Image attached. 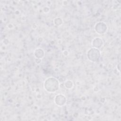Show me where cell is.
Listing matches in <instances>:
<instances>
[{
    "mask_svg": "<svg viewBox=\"0 0 121 121\" xmlns=\"http://www.w3.org/2000/svg\"><path fill=\"white\" fill-rule=\"evenodd\" d=\"M60 83L59 81L54 77L47 78L43 83L44 89L49 93H55L59 89Z\"/></svg>",
    "mask_w": 121,
    "mask_h": 121,
    "instance_id": "6da1fadb",
    "label": "cell"
},
{
    "mask_svg": "<svg viewBox=\"0 0 121 121\" xmlns=\"http://www.w3.org/2000/svg\"><path fill=\"white\" fill-rule=\"evenodd\" d=\"M86 55L88 60L94 62L98 61L101 57L100 51L95 47L89 49L86 52Z\"/></svg>",
    "mask_w": 121,
    "mask_h": 121,
    "instance_id": "7a4b0ae2",
    "label": "cell"
},
{
    "mask_svg": "<svg viewBox=\"0 0 121 121\" xmlns=\"http://www.w3.org/2000/svg\"><path fill=\"white\" fill-rule=\"evenodd\" d=\"M67 99L65 96L62 94H58L56 95L54 102V103L59 106H62L66 103Z\"/></svg>",
    "mask_w": 121,
    "mask_h": 121,
    "instance_id": "3957f363",
    "label": "cell"
},
{
    "mask_svg": "<svg viewBox=\"0 0 121 121\" xmlns=\"http://www.w3.org/2000/svg\"><path fill=\"white\" fill-rule=\"evenodd\" d=\"M101 27H100L99 22H98L95 24L94 27L95 32L99 35L105 33L107 30V26L104 22H101Z\"/></svg>",
    "mask_w": 121,
    "mask_h": 121,
    "instance_id": "277c9868",
    "label": "cell"
},
{
    "mask_svg": "<svg viewBox=\"0 0 121 121\" xmlns=\"http://www.w3.org/2000/svg\"><path fill=\"white\" fill-rule=\"evenodd\" d=\"M104 44V41L103 39L100 37H96L94 39L92 42V45L95 48L97 49L102 47Z\"/></svg>",
    "mask_w": 121,
    "mask_h": 121,
    "instance_id": "5b68a950",
    "label": "cell"
},
{
    "mask_svg": "<svg viewBox=\"0 0 121 121\" xmlns=\"http://www.w3.org/2000/svg\"><path fill=\"white\" fill-rule=\"evenodd\" d=\"M34 52H36V53H38V54H34L35 57L37 59H42L44 55V51L43 50V49L41 48H36L35 51Z\"/></svg>",
    "mask_w": 121,
    "mask_h": 121,
    "instance_id": "8992f818",
    "label": "cell"
},
{
    "mask_svg": "<svg viewBox=\"0 0 121 121\" xmlns=\"http://www.w3.org/2000/svg\"><path fill=\"white\" fill-rule=\"evenodd\" d=\"M64 86L67 89H71L74 86V83L71 80H66L64 83Z\"/></svg>",
    "mask_w": 121,
    "mask_h": 121,
    "instance_id": "52a82bcc",
    "label": "cell"
},
{
    "mask_svg": "<svg viewBox=\"0 0 121 121\" xmlns=\"http://www.w3.org/2000/svg\"><path fill=\"white\" fill-rule=\"evenodd\" d=\"M53 22H54V24L56 26H60L63 24V20L61 18L59 17H57L54 19Z\"/></svg>",
    "mask_w": 121,
    "mask_h": 121,
    "instance_id": "ba28073f",
    "label": "cell"
},
{
    "mask_svg": "<svg viewBox=\"0 0 121 121\" xmlns=\"http://www.w3.org/2000/svg\"><path fill=\"white\" fill-rule=\"evenodd\" d=\"M50 8L48 6H44L43 8V11L44 13H48L50 12Z\"/></svg>",
    "mask_w": 121,
    "mask_h": 121,
    "instance_id": "9c48e42d",
    "label": "cell"
},
{
    "mask_svg": "<svg viewBox=\"0 0 121 121\" xmlns=\"http://www.w3.org/2000/svg\"><path fill=\"white\" fill-rule=\"evenodd\" d=\"M7 27L9 29H12L14 27V25L12 23H9L7 25Z\"/></svg>",
    "mask_w": 121,
    "mask_h": 121,
    "instance_id": "30bf717a",
    "label": "cell"
},
{
    "mask_svg": "<svg viewBox=\"0 0 121 121\" xmlns=\"http://www.w3.org/2000/svg\"><path fill=\"white\" fill-rule=\"evenodd\" d=\"M63 54L64 56H67L69 55V52L67 51V50H65L64 51H63Z\"/></svg>",
    "mask_w": 121,
    "mask_h": 121,
    "instance_id": "8fae6325",
    "label": "cell"
},
{
    "mask_svg": "<svg viewBox=\"0 0 121 121\" xmlns=\"http://www.w3.org/2000/svg\"><path fill=\"white\" fill-rule=\"evenodd\" d=\"M68 4V1L67 0H64V1H62V4L64 6H66V5H67Z\"/></svg>",
    "mask_w": 121,
    "mask_h": 121,
    "instance_id": "7c38bea8",
    "label": "cell"
}]
</instances>
